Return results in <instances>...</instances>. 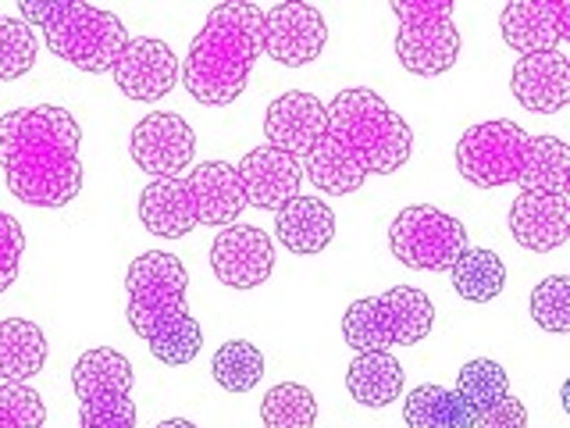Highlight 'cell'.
<instances>
[{"mask_svg": "<svg viewBox=\"0 0 570 428\" xmlns=\"http://www.w3.org/2000/svg\"><path fill=\"white\" fill-rule=\"evenodd\" d=\"M186 183H189L196 222L200 225L228 228V225H236L239 214L246 211V196L239 186L236 165H228V160H204L200 168L189 172Z\"/></svg>", "mask_w": 570, "mask_h": 428, "instance_id": "ffe728a7", "label": "cell"}, {"mask_svg": "<svg viewBox=\"0 0 570 428\" xmlns=\"http://www.w3.org/2000/svg\"><path fill=\"white\" fill-rule=\"evenodd\" d=\"M474 428H528V407L510 392L495 407H489L485 415H478Z\"/></svg>", "mask_w": 570, "mask_h": 428, "instance_id": "836d02e7", "label": "cell"}, {"mask_svg": "<svg viewBox=\"0 0 570 428\" xmlns=\"http://www.w3.org/2000/svg\"><path fill=\"white\" fill-rule=\"evenodd\" d=\"M325 125H328L325 104H321L314 94L289 89V94H282L267 104L264 136H267V147H278L293 157H303L321 136H325Z\"/></svg>", "mask_w": 570, "mask_h": 428, "instance_id": "ac0fdd59", "label": "cell"}, {"mask_svg": "<svg viewBox=\"0 0 570 428\" xmlns=\"http://www.w3.org/2000/svg\"><path fill=\"white\" fill-rule=\"evenodd\" d=\"M435 325V308L417 285H392L382 296L353 300L343 314V339L356 350H392L414 347L428 339Z\"/></svg>", "mask_w": 570, "mask_h": 428, "instance_id": "52a82bcc", "label": "cell"}, {"mask_svg": "<svg viewBox=\"0 0 570 428\" xmlns=\"http://www.w3.org/2000/svg\"><path fill=\"white\" fill-rule=\"evenodd\" d=\"M275 236L289 254L314 257L335 236V211L314 196H293L282 211H275Z\"/></svg>", "mask_w": 570, "mask_h": 428, "instance_id": "44dd1931", "label": "cell"}, {"mask_svg": "<svg viewBox=\"0 0 570 428\" xmlns=\"http://www.w3.org/2000/svg\"><path fill=\"white\" fill-rule=\"evenodd\" d=\"M510 236L531 254H549L570 240V196L521 189L510 207Z\"/></svg>", "mask_w": 570, "mask_h": 428, "instance_id": "e0dca14e", "label": "cell"}, {"mask_svg": "<svg viewBox=\"0 0 570 428\" xmlns=\"http://www.w3.org/2000/svg\"><path fill=\"white\" fill-rule=\"evenodd\" d=\"M115 82L129 100L154 104L168 97L178 82V58L165 40H129L115 58Z\"/></svg>", "mask_w": 570, "mask_h": 428, "instance_id": "9a60e30c", "label": "cell"}, {"mask_svg": "<svg viewBox=\"0 0 570 428\" xmlns=\"http://www.w3.org/2000/svg\"><path fill=\"white\" fill-rule=\"evenodd\" d=\"M456 392L474 415H485L489 407H495L503 397H510V379H507L503 364L478 357V361L463 364L460 379H456Z\"/></svg>", "mask_w": 570, "mask_h": 428, "instance_id": "f1b7e54d", "label": "cell"}, {"mask_svg": "<svg viewBox=\"0 0 570 428\" xmlns=\"http://www.w3.org/2000/svg\"><path fill=\"white\" fill-rule=\"evenodd\" d=\"M132 361L121 350H86L71 368L79 397V428H136Z\"/></svg>", "mask_w": 570, "mask_h": 428, "instance_id": "ba28073f", "label": "cell"}, {"mask_svg": "<svg viewBox=\"0 0 570 428\" xmlns=\"http://www.w3.org/2000/svg\"><path fill=\"white\" fill-rule=\"evenodd\" d=\"M22 22L43 29L47 47L65 58L71 68L100 76L111 71L121 47L129 43L121 18L94 4H76V0H18Z\"/></svg>", "mask_w": 570, "mask_h": 428, "instance_id": "8992f818", "label": "cell"}, {"mask_svg": "<svg viewBox=\"0 0 570 428\" xmlns=\"http://www.w3.org/2000/svg\"><path fill=\"white\" fill-rule=\"evenodd\" d=\"M325 40H328L325 14L314 4L289 0V4H275L272 11H264L261 54L285 68L311 65L325 50Z\"/></svg>", "mask_w": 570, "mask_h": 428, "instance_id": "8fae6325", "label": "cell"}, {"mask_svg": "<svg viewBox=\"0 0 570 428\" xmlns=\"http://www.w3.org/2000/svg\"><path fill=\"white\" fill-rule=\"evenodd\" d=\"M389 250L414 272H450L468 250V228L439 207H403L389 225Z\"/></svg>", "mask_w": 570, "mask_h": 428, "instance_id": "30bf717a", "label": "cell"}, {"mask_svg": "<svg viewBox=\"0 0 570 428\" xmlns=\"http://www.w3.org/2000/svg\"><path fill=\"white\" fill-rule=\"evenodd\" d=\"M214 371V382L228 392H249L261 379H264V353L246 343V339H232L225 343L210 361Z\"/></svg>", "mask_w": 570, "mask_h": 428, "instance_id": "83f0119b", "label": "cell"}, {"mask_svg": "<svg viewBox=\"0 0 570 428\" xmlns=\"http://www.w3.org/2000/svg\"><path fill=\"white\" fill-rule=\"evenodd\" d=\"M79 121L58 104L18 107L0 115V172L14 201L65 207L82 189Z\"/></svg>", "mask_w": 570, "mask_h": 428, "instance_id": "7a4b0ae2", "label": "cell"}, {"mask_svg": "<svg viewBox=\"0 0 570 428\" xmlns=\"http://www.w3.org/2000/svg\"><path fill=\"white\" fill-rule=\"evenodd\" d=\"M261 418L267 428H314L317 421V400L307 386L282 382L264 392Z\"/></svg>", "mask_w": 570, "mask_h": 428, "instance_id": "4316f807", "label": "cell"}, {"mask_svg": "<svg viewBox=\"0 0 570 428\" xmlns=\"http://www.w3.org/2000/svg\"><path fill=\"white\" fill-rule=\"evenodd\" d=\"M456 168L478 189L517 183L531 193H567L570 186L567 143L560 136H528L503 118L471 125L460 136Z\"/></svg>", "mask_w": 570, "mask_h": 428, "instance_id": "3957f363", "label": "cell"}, {"mask_svg": "<svg viewBox=\"0 0 570 428\" xmlns=\"http://www.w3.org/2000/svg\"><path fill=\"white\" fill-rule=\"evenodd\" d=\"M499 32L521 58L560 50L570 40V4L567 0H513L499 14Z\"/></svg>", "mask_w": 570, "mask_h": 428, "instance_id": "5bb4252c", "label": "cell"}, {"mask_svg": "<svg viewBox=\"0 0 570 428\" xmlns=\"http://www.w3.org/2000/svg\"><path fill=\"white\" fill-rule=\"evenodd\" d=\"M346 389L364 407H389L403 392V368L389 350L356 353L346 368Z\"/></svg>", "mask_w": 570, "mask_h": 428, "instance_id": "cb8c5ba5", "label": "cell"}, {"mask_svg": "<svg viewBox=\"0 0 570 428\" xmlns=\"http://www.w3.org/2000/svg\"><path fill=\"white\" fill-rule=\"evenodd\" d=\"M510 89L531 115H557L570 100V61L560 50L528 54L513 65Z\"/></svg>", "mask_w": 570, "mask_h": 428, "instance_id": "d6986e66", "label": "cell"}, {"mask_svg": "<svg viewBox=\"0 0 570 428\" xmlns=\"http://www.w3.org/2000/svg\"><path fill=\"white\" fill-rule=\"evenodd\" d=\"M236 175L246 196V207L257 211H282L293 196H299V183H303L299 157L278 147H257L243 154Z\"/></svg>", "mask_w": 570, "mask_h": 428, "instance_id": "2e32d148", "label": "cell"}, {"mask_svg": "<svg viewBox=\"0 0 570 428\" xmlns=\"http://www.w3.org/2000/svg\"><path fill=\"white\" fill-rule=\"evenodd\" d=\"M210 268L222 285L232 290H257L272 279L275 268V246L272 236L257 225H228L210 243Z\"/></svg>", "mask_w": 570, "mask_h": 428, "instance_id": "4fadbf2b", "label": "cell"}, {"mask_svg": "<svg viewBox=\"0 0 570 428\" xmlns=\"http://www.w3.org/2000/svg\"><path fill=\"white\" fill-rule=\"evenodd\" d=\"M129 154L154 178H183L196 154V133L189 129V121L183 115L154 111L142 121H136V129L129 136Z\"/></svg>", "mask_w": 570, "mask_h": 428, "instance_id": "7c38bea8", "label": "cell"}, {"mask_svg": "<svg viewBox=\"0 0 570 428\" xmlns=\"http://www.w3.org/2000/svg\"><path fill=\"white\" fill-rule=\"evenodd\" d=\"M43 397L26 382H0V428H43Z\"/></svg>", "mask_w": 570, "mask_h": 428, "instance_id": "1f68e13d", "label": "cell"}, {"mask_svg": "<svg viewBox=\"0 0 570 428\" xmlns=\"http://www.w3.org/2000/svg\"><path fill=\"white\" fill-rule=\"evenodd\" d=\"M157 428H196L189 418H168V421H160Z\"/></svg>", "mask_w": 570, "mask_h": 428, "instance_id": "e575fe53", "label": "cell"}, {"mask_svg": "<svg viewBox=\"0 0 570 428\" xmlns=\"http://www.w3.org/2000/svg\"><path fill=\"white\" fill-rule=\"evenodd\" d=\"M261 29L264 11L257 4H243V0H228L207 14L204 29L193 36L183 71H178L196 104L225 107L239 100L249 71L261 58Z\"/></svg>", "mask_w": 570, "mask_h": 428, "instance_id": "5b68a950", "label": "cell"}, {"mask_svg": "<svg viewBox=\"0 0 570 428\" xmlns=\"http://www.w3.org/2000/svg\"><path fill=\"white\" fill-rule=\"evenodd\" d=\"M22 254H26L22 225L8 211H0V293H8L14 285L18 268H22Z\"/></svg>", "mask_w": 570, "mask_h": 428, "instance_id": "d6a6232c", "label": "cell"}, {"mask_svg": "<svg viewBox=\"0 0 570 428\" xmlns=\"http://www.w3.org/2000/svg\"><path fill=\"white\" fill-rule=\"evenodd\" d=\"M36 32L22 18H0V82L22 79L36 65Z\"/></svg>", "mask_w": 570, "mask_h": 428, "instance_id": "f546056e", "label": "cell"}, {"mask_svg": "<svg viewBox=\"0 0 570 428\" xmlns=\"http://www.w3.org/2000/svg\"><path fill=\"white\" fill-rule=\"evenodd\" d=\"M186 264L165 250H147L129 264L125 290H129V325L150 347L160 364L183 368L196 361L204 347L200 321L186 308Z\"/></svg>", "mask_w": 570, "mask_h": 428, "instance_id": "277c9868", "label": "cell"}, {"mask_svg": "<svg viewBox=\"0 0 570 428\" xmlns=\"http://www.w3.org/2000/svg\"><path fill=\"white\" fill-rule=\"evenodd\" d=\"M450 279L456 296H463L468 303H489L507 290V264L485 246H468L460 261L450 268Z\"/></svg>", "mask_w": 570, "mask_h": 428, "instance_id": "484cf974", "label": "cell"}, {"mask_svg": "<svg viewBox=\"0 0 570 428\" xmlns=\"http://www.w3.org/2000/svg\"><path fill=\"white\" fill-rule=\"evenodd\" d=\"M325 136L299 157L303 178L321 193H356L367 175L400 172L414 154L410 125L371 89H343L325 104Z\"/></svg>", "mask_w": 570, "mask_h": 428, "instance_id": "6da1fadb", "label": "cell"}, {"mask_svg": "<svg viewBox=\"0 0 570 428\" xmlns=\"http://www.w3.org/2000/svg\"><path fill=\"white\" fill-rule=\"evenodd\" d=\"M531 318L539 321L546 332H570V279L549 275L531 290Z\"/></svg>", "mask_w": 570, "mask_h": 428, "instance_id": "4dcf8cb0", "label": "cell"}, {"mask_svg": "<svg viewBox=\"0 0 570 428\" xmlns=\"http://www.w3.org/2000/svg\"><path fill=\"white\" fill-rule=\"evenodd\" d=\"M139 222L154 236L183 240L196 225V207L186 178H154V183L139 193Z\"/></svg>", "mask_w": 570, "mask_h": 428, "instance_id": "7402d4cb", "label": "cell"}, {"mask_svg": "<svg viewBox=\"0 0 570 428\" xmlns=\"http://www.w3.org/2000/svg\"><path fill=\"white\" fill-rule=\"evenodd\" d=\"M47 364V335L29 318L0 321V382H29Z\"/></svg>", "mask_w": 570, "mask_h": 428, "instance_id": "603a6c76", "label": "cell"}, {"mask_svg": "<svg viewBox=\"0 0 570 428\" xmlns=\"http://www.w3.org/2000/svg\"><path fill=\"white\" fill-rule=\"evenodd\" d=\"M406 428H474L478 415L463 403L456 389L445 386H417L403 403Z\"/></svg>", "mask_w": 570, "mask_h": 428, "instance_id": "d4e9b609", "label": "cell"}, {"mask_svg": "<svg viewBox=\"0 0 570 428\" xmlns=\"http://www.w3.org/2000/svg\"><path fill=\"white\" fill-rule=\"evenodd\" d=\"M400 18L396 58L410 76H442L460 58V29L453 22V0H392Z\"/></svg>", "mask_w": 570, "mask_h": 428, "instance_id": "9c48e42d", "label": "cell"}]
</instances>
